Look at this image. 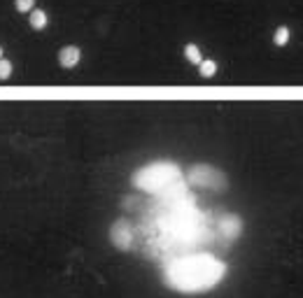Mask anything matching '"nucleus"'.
<instances>
[{
  "mask_svg": "<svg viewBox=\"0 0 303 298\" xmlns=\"http://www.w3.org/2000/svg\"><path fill=\"white\" fill-rule=\"evenodd\" d=\"M224 275H227V266L220 259L210 254H196V256L173 261L166 270V282L170 289L180 294H198L220 284Z\"/></svg>",
  "mask_w": 303,
  "mask_h": 298,
  "instance_id": "1",
  "label": "nucleus"
},
{
  "mask_svg": "<svg viewBox=\"0 0 303 298\" xmlns=\"http://www.w3.org/2000/svg\"><path fill=\"white\" fill-rule=\"evenodd\" d=\"M170 177H177L175 168H147L136 175V184L140 189H159L161 184H166Z\"/></svg>",
  "mask_w": 303,
  "mask_h": 298,
  "instance_id": "2",
  "label": "nucleus"
},
{
  "mask_svg": "<svg viewBox=\"0 0 303 298\" xmlns=\"http://www.w3.org/2000/svg\"><path fill=\"white\" fill-rule=\"evenodd\" d=\"M110 240H112V245L117 247V249H131V242H133V233H131V226H129V222H117L110 229Z\"/></svg>",
  "mask_w": 303,
  "mask_h": 298,
  "instance_id": "3",
  "label": "nucleus"
},
{
  "mask_svg": "<svg viewBox=\"0 0 303 298\" xmlns=\"http://www.w3.org/2000/svg\"><path fill=\"white\" fill-rule=\"evenodd\" d=\"M79 59H82V52H79V47H75V45L63 47L59 52V63L63 68H75L77 63H79Z\"/></svg>",
  "mask_w": 303,
  "mask_h": 298,
  "instance_id": "4",
  "label": "nucleus"
},
{
  "mask_svg": "<svg viewBox=\"0 0 303 298\" xmlns=\"http://www.w3.org/2000/svg\"><path fill=\"white\" fill-rule=\"evenodd\" d=\"M28 23L33 31H45L47 23H49V19H47V12L45 9H30V16H28Z\"/></svg>",
  "mask_w": 303,
  "mask_h": 298,
  "instance_id": "5",
  "label": "nucleus"
},
{
  "mask_svg": "<svg viewBox=\"0 0 303 298\" xmlns=\"http://www.w3.org/2000/svg\"><path fill=\"white\" fill-rule=\"evenodd\" d=\"M198 72H201V77H205V79L215 77L217 75V61H212V59H203V61L198 63Z\"/></svg>",
  "mask_w": 303,
  "mask_h": 298,
  "instance_id": "6",
  "label": "nucleus"
},
{
  "mask_svg": "<svg viewBox=\"0 0 303 298\" xmlns=\"http://www.w3.org/2000/svg\"><path fill=\"white\" fill-rule=\"evenodd\" d=\"M289 38H292V31L287 26H280L278 31L273 33V45L275 47H287L289 45Z\"/></svg>",
  "mask_w": 303,
  "mask_h": 298,
  "instance_id": "7",
  "label": "nucleus"
},
{
  "mask_svg": "<svg viewBox=\"0 0 303 298\" xmlns=\"http://www.w3.org/2000/svg\"><path fill=\"white\" fill-rule=\"evenodd\" d=\"M184 59H187L191 65H198V63L203 61V54H201V49H198L196 45H187L184 47Z\"/></svg>",
  "mask_w": 303,
  "mask_h": 298,
  "instance_id": "8",
  "label": "nucleus"
},
{
  "mask_svg": "<svg viewBox=\"0 0 303 298\" xmlns=\"http://www.w3.org/2000/svg\"><path fill=\"white\" fill-rule=\"evenodd\" d=\"M12 77V61L0 59V79H9Z\"/></svg>",
  "mask_w": 303,
  "mask_h": 298,
  "instance_id": "9",
  "label": "nucleus"
},
{
  "mask_svg": "<svg viewBox=\"0 0 303 298\" xmlns=\"http://www.w3.org/2000/svg\"><path fill=\"white\" fill-rule=\"evenodd\" d=\"M14 7L19 12H30V9L35 7V0H14Z\"/></svg>",
  "mask_w": 303,
  "mask_h": 298,
  "instance_id": "10",
  "label": "nucleus"
},
{
  "mask_svg": "<svg viewBox=\"0 0 303 298\" xmlns=\"http://www.w3.org/2000/svg\"><path fill=\"white\" fill-rule=\"evenodd\" d=\"M0 59H2V47H0Z\"/></svg>",
  "mask_w": 303,
  "mask_h": 298,
  "instance_id": "11",
  "label": "nucleus"
}]
</instances>
